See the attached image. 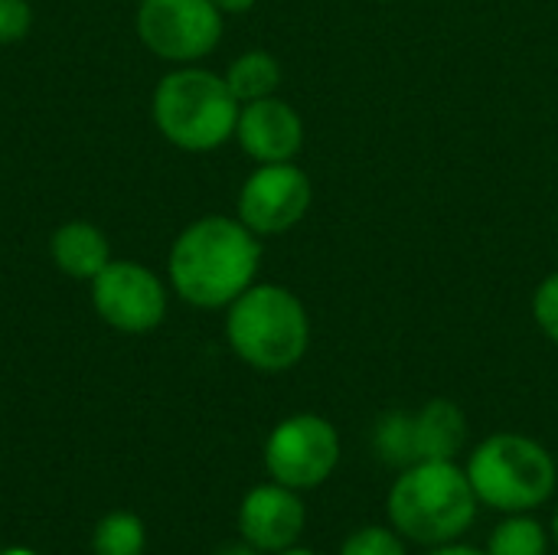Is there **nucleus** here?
Masks as SVG:
<instances>
[{"mask_svg":"<svg viewBox=\"0 0 558 555\" xmlns=\"http://www.w3.org/2000/svg\"><path fill=\"white\" fill-rule=\"evenodd\" d=\"M262 268V239L239 216H203L170 245V288L193 307L219 311L248 291Z\"/></svg>","mask_w":558,"mask_h":555,"instance_id":"nucleus-1","label":"nucleus"},{"mask_svg":"<svg viewBox=\"0 0 558 555\" xmlns=\"http://www.w3.org/2000/svg\"><path fill=\"white\" fill-rule=\"evenodd\" d=\"M471 478L454 461H415L399 471L386 497L389 523L418 546L458 543L477 517Z\"/></svg>","mask_w":558,"mask_h":555,"instance_id":"nucleus-2","label":"nucleus"},{"mask_svg":"<svg viewBox=\"0 0 558 555\" xmlns=\"http://www.w3.org/2000/svg\"><path fill=\"white\" fill-rule=\"evenodd\" d=\"M226 311V340L245 366L284 373L304 360L311 347V317L291 288L255 281Z\"/></svg>","mask_w":558,"mask_h":555,"instance_id":"nucleus-3","label":"nucleus"},{"mask_svg":"<svg viewBox=\"0 0 558 555\" xmlns=\"http://www.w3.org/2000/svg\"><path fill=\"white\" fill-rule=\"evenodd\" d=\"M239 108L226 79L199 65H177L167 72L150 101L157 131L190 154H206L232 141Z\"/></svg>","mask_w":558,"mask_h":555,"instance_id":"nucleus-4","label":"nucleus"},{"mask_svg":"<svg viewBox=\"0 0 558 555\" xmlns=\"http://www.w3.org/2000/svg\"><path fill=\"white\" fill-rule=\"evenodd\" d=\"M464 471L477 500L500 514H530L558 487V464L549 448L520 432L487 435L471 451Z\"/></svg>","mask_w":558,"mask_h":555,"instance_id":"nucleus-5","label":"nucleus"},{"mask_svg":"<svg viewBox=\"0 0 558 555\" xmlns=\"http://www.w3.org/2000/svg\"><path fill=\"white\" fill-rule=\"evenodd\" d=\"M222 16L213 0H141L137 36L157 59L196 65L219 46Z\"/></svg>","mask_w":558,"mask_h":555,"instance_id":"nucleus-6","label":"nucleus"},{"mask_svg":"<svg viewBox=\"0 0 558 555\" xmlns=\"http://www.w3.org/2000/svg\"><path fill=\"white\" fill-rule=\"evenodd\" d=\"M340 464V435L333 422L314 412L278 422L265 442V468L271 481L291 491L320 487Z\"/></svg>","mask_w":558,"mask_h":555,"instance_id":"nucleus-7","label":"nucleus"},{"mask_svg":"<svg viewBox=\"0 0 558 555\" xmlns=\"http://www.w3.org/2000/svg\"><path fill=\"white\" fill-rule=\"evenodd\" d=\"M314 203L311 177L294 164H258L235 200V216L258 236H281L294 229Z\"/></svg>","mask_w":558,"mask_h":555,"instance_id":"nucleus-8","label":"nucleus"},{"mask_svg":"<svg viewBox=\"0 0 558 555\" xmlns=\"http://www.w3.org/2000/svg\"><path fill=\"white\" fill-rule=\"evenodd\" d=\"M95 314L121 334H147L167 317V288L141 262H108L92 281Z\"/></svg>","mask_w":558,"mask_h":555,"instance_id":"nucleus-9","label":"nucleus"},{"mask_svg":"<svg viewBox=\"0 0 558 555\" xmlns=\"http://www.w3.org/2000/svg\"><path fill=\"white\" fill-rule=\"evenodd\" d=\"M307 527V510L298 491L271 481L245 494L239 507V533L248 546L262 553H281L298 546Z\"/></svg>","mask_w":558,"mask_h":555,"instance_id":"nucleus-10","label":"nucleus"},{"mask_svg":"<svg viewBox=\"0 0 558 555\" xmlns=\"http://www.w3.org/2000/svg\"><path fill=\"white\" fill-rule=\"evenodd\" d=\"M235 141L255 164H288L304 147V121L284 98L268 95L239 108Z\"/></svg>","mask_w":558,"mask_h":555,"instance_id":"nucleus-11","label":"nucleus"},{"mask_svg":"<svg viewBox=\"0 0 558 555\" xmlns=\"http://www.w3.org/2000/svg\"><path fill=\"white\" fill-rule=\"evenodd\" d=\"M49 255L56 262V268L75 281H92L108 262H111V245L105 239V232L92 222L72 219L62 222L52 239H49Z\"/></svg>","mask_w":558,"mask_h":555,"instance_id":"nucleus-12","label":"nucleus"},{"mask_svg":"<svg viewBox=\"0 0 558 555\" xmlns=\"http://www.w3.org/2000/svg\"><path fill=\"white\" fill-rule=\"evenodd\" d=\"M468 445V415L451 399H428L415 412L418 461H454Z\"/></svg>","mask_w":558,"mask_h":555,"instance_id":"nucleus-13","label":"nucleus"},{"mask_svg":"<svg viewBox=\"0 0 558 555\" xmlns=\"http://www.w3.org/2000/svg\"><path fill=\"white\" fill-rule=\"evenodd\" d=\"M226 85L235 95L239 105L268 98L278 92L281 85V62L268 52V49H248L242 56H235L226 69Z\"/></svg>","mask_w":558,"mask_h":555,"instance_id":"nucleus-14","label":"nucleus"},{"mask_svg":"<svg viewBox=\"0 0 558 555\" xmlns=\"http://www.w3.org/2000/svg\"><path fill=\"white\" fill-rule=\"evenodd\" d=\"M549 536L539 520L526 514H510L500 520L487 540V555H546Z\"/></svg>","mask_w":558,"mask_h":555,"instance_id":"nucleus-15","label":"nucleus"},{"mask_svg":"<svg viewBox=\"0 0 558 555\" xmlns=\"http://www.w3.org/2000/svg\"><path fill=\"white\" fill-rule=\"evenodd\" d=\"M373 445L379 451V458L392 468H409L418 461V448H415V415L409 412H389L379 419L376 432H373Z\"/></svg>","mask_w":558,"mask_h":555,"instance_id":"nucleus-16","label":"nucleus"},{"mask_svg":"<svg viewBox=\"0 0 558 555\" xmlns=\"http://www.w3.org/2000/svg\"><path fill=\"white\" fill-rule=\"evenodd\" d=\"M144 553V523L128 514H108L95 530V555H141Z\"/></svg>","mask_w":558,"mask_h":555,"instance_id":"nucleus-17","label":"nucleus"},{"mask_svg":"<svg viewBox=\"0 0 558 555\" xmlns=\"http://www.w3.org/2000/svg\"><path fill=\"white\" fill-rule=\"evenodd\" d=\"M337 555H405V543L396 527H363L343 540Z\"/></svg>","mask_w":558,"mask_h":555,"instance_id":"nucleus-18","label":"nucleus"},{"mask_svg":"<svg viewBox=\"0 0 558 555\" xmlns=\"http://www.w3.org/2000/svg\"><path fill=\"white\" fill-rule=\"evenodd\" d=\"M533 321L558 347V272L546 275L533 291Z\"/></svg>","mask_w":558,"mask_h":555,"instance_id":"nucleus-19","label":"nucleus"},{"mask_svg":"<svg viewBox=\"0 0 558 555\" xmlns=\"http://www.w3.org/2000/svg\"><path fill=\"white\" fill-rule=\"evenodd\" d=\"M33 26L29 0H0V46L20 43Z\"/></svg>","mask_w":558,"mask_h":555,"instance_id":"nucleus-20","label":"nucleus"},{"mask_svg":"<svg viewBox=\"0 0 558 555\" xmlns=\"http://www.w3.org/2000/svg\"><path fill=\"white\" fill-rule=\"evenodd\" d=\"M428 555H487V550H474L464 543H445V546H432Z\"/></svg>","mask_w":558,"mask_h":555,"instance_id":"nucleus-21","label":"nucleus"},{"mask_svg":"<svg viewBox=\"0 0 558 555\" xmlns=\"http://www.w3.org/2000/svg\"><path fill=\"white\" fill-rule=\"evenodd\" d=\"M222 13H248L258 0H213Z\"/></svg>","mask_w":558,"mask_h":555,"instance_id":"nucleus-22","label":"nucleus"},{"mask_svg":"<svg viewBox=\"0 0 558 555\" xmlns=\"http://www.w3.org/2000/svg\"><path fill=\"white\" fill-rule=\"evenodd\" d=\"M216 555H262V550H255V546L242 543V546H226V550H219Z\"/></svg>","mask_w":558,"mask_h":555,"instance_id":"nucleus-23","label":"nucleus"},{"mask_svg":"<svg viewBox=\"0 0 558 555\" xmlns=\"http://www.w3.org/2000/svg\"><path fill=\"white\" fill-rule=\"evenodd\" d=\"M275 555H317L314 550H304V546H291V550H281V553Z\"/></svg>","mask_w":558,"mask_h":555,"instance_id":"nucleus-24","label":"nucleus"},{"mask_svg":"<svg viewBox=\"0 0 558 555\" xmlns=\"http://www.w3.org/2000/svg\"><path fill=\"white\" fill-rule=\"evenodd\" d=\"M553 536H556V546H558V514H556V520H553Z\"/></svg>","mask_w":558,"mask_h":555,"instance_id":"nucleus-25","label":"nucleus"},{"mask_svg":"<svg viewBox=\"0 0 558 555\" xmlns=\"http://www.w3.org/2000/svg\"><path fill=\"white\" fill-rule=\"evenodd\" d=\"M3 555H33V553H26V550H10V553H3Z\"/></svg>","mask_w":558,"mask_h":555,"instance_id":"nucleus-26","label":"nucleus"},{"mask_svg":"<svg viewBox=\"0 0 558 555\" xmlns=\"http://www.w3.org/2000/svg\"><path fill=\"white\" fill-rule=\"evenodd\" d=\"M556 229H558V219H556Z\"/></svg>","mask_w":558,"mask_h":555,"instance_id":"nucleus-27","label":"nucleus"}]
</instances>
